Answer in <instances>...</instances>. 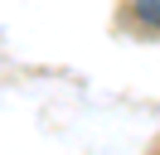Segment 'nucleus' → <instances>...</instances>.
<instances>
[{"label":"nucleus","mask_w":160,"mask_h":155,"mask_svg":"<svg viewBox=\"0 0 160 155\" xmlns=\"http://www.w3.org/2000/svg\"><path fill=\"white\" fill-rule=\"evenodd\" d=\"M131 10H136V19H141V24L160 29V0H131Z\"/></svg>","instance_id":"f257e3e1"}]
</instances>
